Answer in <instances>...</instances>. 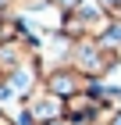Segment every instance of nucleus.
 Instances as JSON below:
<instances>
[]
</instances>
